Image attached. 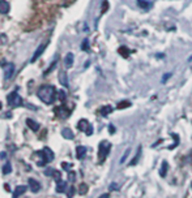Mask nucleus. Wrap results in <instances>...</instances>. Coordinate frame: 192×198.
<instances>
[{
    "mask_svg": "<svg viewBox=\"0 0 192 198\" xmlns=\"http://www.w3.org/2000/svg\"><path fill=\"white\" fill-rule=\"evenodd\" d=\"M37 95L45 104H53L56 99V90L53 85H43L38 89Z\"/></svg>",
    "mask_w": 192,
    "mask_h": 198,
    "instance_id": "f257e3e1",
    "label": "nucleus"
},
{
    "mask_svg": "<svg viewBox=\"0 0 192 198\" xmlns=\"http://www.w3.org/2000/svg\"><path fill=\"white\" fill-rule=\"evenodd\" d=\"M110 149H111V143L107 142V141H102L98 146V160L99 163H102L105 160L110 152Z\"/></svg>",
    "mask_w": 192,
    "mask_h": 198,
    "instance_id": "f03ea898",
    "label": "nucleus"
},
{
    "mask_svg": "<svg viewBox=\"0 0 192 198\" xmlns=\"http://www.w3.org/2000/svg\"><path fill=\"white\" fill-rule=\"evenodd\" d=\"M7 102H8V104L11 107H20V106H23V98L20 97L17 91H12L8 95V98H7Z\"/></svg>",
    "mask_w": 192,
    "mask_h": 198,
    "instance_id": "7ed1b4c3",
    "label": "nucleus"
},
{
    "mask_svg": "<svg viewBox=\"0 0 192 198\" xmlns=\"http://www.w3.org/2000/svg\"><path fill=\"white\" fill-rule=\"evenodd\" d=\"M77 128H78L81 132H84L86 136H92V134H93V127L90 125V123L86 119H81V120L77 123Z\"/></svg>",
    "mask_w": 192,
    "mask_h": 198,
    "instance_id": "20e7f679",
    "label": "nucleus"
},
{
    "mask_svg": "<svg viewBox=\"0 0 192 198\" xmlns=\"http://www.w3.org/2000/svg\"><path fill=\"white\" fill-rule=\"evenodd\" d=\"M13 73H14V64L13 63H8L4 67V78L8 81V80L12 78L13 76Z\"/></svg>",
    "mask_w": 192,
    "mask_h": 198,
    "instance_id": "39448f33",
    "label": "nucleus"
},
{
    "mask_svg": "<svg viewBox=\"0 0 192 198\" xmlns=\"http://www.w3.org/2000/svg\"><path fill=\"white\" fill-rule=\"evenodd\" d=\"M28 182H29V189H30L33 193L39 192V189H41V184H39V182L37 181L35 179H29V180H28Z\"/></svg>",
    "mask_w": 192,
    "mask_h": 198,
    "instance_id": "423d86ee",
    "label": "nucleus"
},
{
    "mask_svg": "<svg viewBox=\"0 0 192 198\" xmlns=\"http://www.w3.org/2000/svg\"><path fill=\"white\" fill-rule=\"evenodd\" d=\"M48 45V42H46V43H43V45H41L38 48H37L35 50V52H34V55H33V57H32V63H34L35 60H37V59H38L42 54H43V51H45L46 50V46Z\"/></svg>",
    "mask_w": 192,
    "mask_h": 198,
    "instance_id": "0eeeda50",
    "label": "nucleus"
},
{
    "mask_svg": "<svg viewBox=\"0 0 192 198\" xmlns=\"http://www.w3.org/2000/svg\"><path fill=\"white\" fill-rule=\"evenodd\" d=\"M55 113H56L58 116H60V117H67V116L71 113V111H69L67 107L62 106V107H56V108H55Z\"/></svg>",
    "mask_w": 192,
    "mask_h": 198,
    "instance_id": "6e6552de",
    "label": "nucleus"
},
{
    "mask_svg": "<svg viewBox=\"0 0 192 198\" xmlns=\"http://www.w3.org/2000/svg\"><path fill=\"white\" fill-rule=\"evenodd\" d=\"M73 60H75V56H73V54L68 52L67 55H65L64 57V65H65V68H72V65H73Z\"/></svg>",
    "mask_w": 192,
    "mask_h": 198,
    "instance_id": "1a4fd4ad",
    "label": "nucleus"
},
{
    "mask_svg": "<svg viewBox=\"0 0 192 198\" xmlns=\"http://www.w3.org/2000/svg\"><path fill=\"white\" fill-rule=\"evenodd\" d=\"M26 125L30 128L33 132H38L39 130V123H37L33 119H26Z\"/></svg>",
    "mask_w": 192,
    "mask_h": 198,
    "instance_id": "9d476101",
    "label": "nucleus"
},
{
    "mask_svg": "<svg viewBox=\"0 0 192 198\" xmlns=\"http://www.w3.org/2000/svg\"><path fill=\"white\" fill-rule=\"evenodd\" d=\"M37 155H38V160H37V164H38L39 167H43L47 164V159L45 157V154H43V151H38L37 152Z\"/></svg>",
    "mask_w": 192,
    "mask_h": 198,
    "instance_id": "9b49d317",
    "label": "nucleus"
},
{
    "mask_svg": "<svg viewBox=\"0 0 192 198\" xmlns=\"http://www.w3.org/2000/svg\"><path fill=\"white\" fill-rule=\"evenodd\" d=\"M9 9H11L9 3L7 2V0H0V13L5 14V13L9 12Z\"/></svg>",
    "mask_w": 192,
    "mask_h": 198,
    "instance_id": "f8f14e48",
    "label": "nucleus"
},
{
    "mask_svg": "<svg viewBox=\"0 0 192 198\" xmlns=\"http://www.w3.org/2000/svg\"><path fill=\"white\" fill-rule=\"evenodd\" d=\"M26 189H28V186H25V185H18L13 192V198H18L20 196H23L26 192Z\"/></svg>",
    "mask_w": 192,
    "mask_h": 198,
    "instance_id": "ddd939ff",
    "label": "nucleus"
},
{
    "mask_svg": "<svg viewBox=\"0 0 192 198\" xmlns=\"http://www.w3.org/2000/svg\"><path fill=\"white\" fill-rule=\"evenodd\" d=\"M85 155H86V147H85V146H77V149H76L77 159H84Z\"/></svg>",
    "mask_w": 192,
    "mask_h": 198,
    "instance_id": "4468645a",
    "label": "nucleus"
},
{
    "mask_svg": "<svg viewBox=\"0 0 192 198\" xmlns=\"http://www.w3.org/2000/svg\"><path fill=\"white\" fill-rule=\"evenodd\" d=\"M65 188H67V182L63 180L56 181V193H64Z\"/></svg>",
    "mask_w": 192,
    "mask_h": 198,
    "instance_id": "2eb2a0df",
    "label": "nucleus"
},
{
    "mask_svg": "<svg viewBox=\"0 0 192 198\" xmlns=\"http://www.w3.org/2000/svg\"><path fill=\"white\" fill-rule=\"evenodd\" d=\"M59 82H60L63 86H68V78H67V73L64 70H62L59 73Z\"/></svg>",
    "mask_w": 192,
    "mask_h": 198,
    "instance_id": "dca6fc26",
    "label": "nucleus"
},
{
    "mask_svg": "<svg viewBox=\"0 0 192 198\" xmlns=\"http://www.w3.org/2000/svg\"><path fill=\"white\" fill-rule=\"evenodd\" d=\"M42 151H43V154H45V157H46V159H47V162H51V160H53V159L55 158L53 150H51L50 147H45Z\"/></svg>",
    "mask_w": 192,
    "mask_h": 198,
    "instance_id": "f3484780",
    "label": "nucleus"
},
{
    "mask_svg": "<svg viewBox=\"0 0 192 198\" xmlns=\"http://www.w3.org/2000/svg\"><path fill=\"white\" fill-rule=\"evenodd\" d=\"M62 136H63L64 138H67V140H72V138L75 137L73 132H72L69 128H64V129L62 130Z\"/></svg>",
    "mask_w": 192,
    "mask_h": 198,
    "instance_id": "a211bd4d",
    "label": "nucleus"
},
{
    "mask_svg": "<svg viewBox=\"0 0 192 198\" xmlns=\"http://www.w3.org/2000/svg\"><path fill=\"white\" fill-rule=\"evenodd\" d=\"M167 170H169V164H167V162H162L161 168H159V176H161V177H165L166 173H167Z\"/></svg>",
    "mask_w": 192,
    "mask_h": 198,
    "instance_id": "6ab92c4d",
    "label": "nucleus"
},
{
    "mask_svg": "<svg viewBox=\"0 0 192 198\" xmlns=\"http://www.w3.org/2000/svg\"><path fill=\"white\" fill-rule=\"evenodd\" d=\"M114 111V109H113V107L111 106H105V107H102L101 108V115L102 116H107V115H110V113H111Z\"/></svg>",
    "mask_w": 192,
    "mask_h": 198,
    "instance_id": "aec40b11",
    "label": "nucleus"
},
{
    "mask_svg": "<svg viewBox=\"0 0 192 198\" xmlns=\"http://www.w3.org/2000/svg\"><path fill=\"white\" fill-rule=\"evenodd\" d=\"M140 157H141V146H139L137 147V152H136V155H135V158L131 160V166H135V164H137V160L140 159Z\"/></svg>",
    "mask_w": 192,
    "mask_h": 198,
    "instance_id": "412c9836",
    "label": "nucleus"
},
{
    "mask_svg": "<svg viewBox=\"0 0 192 198\" xmlns=\"http://www.w3.org/2000/svg\"><path fill=\"white\" fill-rule=\"evenodd\" d=\"M136 2H137V4H139L140 7H141L143 9H148V8H150V5H152L149 2H145V0H136Z\"/></svg>",
    "mask_w": 192,
    "mask_h": 198,
    "instance_id": "4be33fe9",
    "label": "nucleus"
},
{
    "mask_svg": "<svg viewBox=\"0 0 192 198\" xmlns=\"http://www.w3.org/2000/svg\"><path fill=\"white\" fill-rule=\"evenodd\" d=\"M12 172V164L9 163V162H7L5 164H4V167H3V173L4 175H8V173H11Z\"/></svg>",
    "mask_w": 192,
    "mask_h": 198,
    "instance_id": "5701e85b",
    "label": "nucleus"
},
{
    "mask_svg": "<svg viewBox=\"0 0 192 198\" xmlns=\"http://www.w3.org/2000/svg\"><path fill=\"white\" fill-rule=\"evenodd\" d=\"M131 106V102L128 100H123L120 103H118V109H122V108H125V107H129Z\"/></svg>",
    "mask_w": 192,
    "mask_h": 198,
    "instance_id": "b1692460",
    "label": "nucleus"
},
{
    "mask_svg": "<svg viewBox=\"0 0 192 198\" xmlns=\"http://www.w3.org/2000/svg\"><path fill=\"white\" fill-rule=\"evenodd\" d=\"M119 54H120V55H123L124 57H128V55L131 54V51H129V50H127L125 47H120V48H119Z\"/></svg>",
    "mask_w": 192,
    "mask_h": 198,
    "instance_id": "393cba45",
    "label": "nucleus"
},
{
    "mask_svg": "<svg viewBox=\"0 0 192 198\" xmlns=\"http://www.w3.org/2000/svg\"><path fill=\"white\" fill-rule=\"evenodd\" d=\"M53 177L56 180V181H59V180H62V172L60 171H56V170H54V173H53Z\"/></svg>",
    "mask_w": 192,
    "mask_h": 198,
    "instance_id": "a878e982",
    "label": "nucleus"
},
{
    "mask_svg": "<svg viewBox=\"0 0 192 198\" xmlns=\"http://www.w3.org/2000/svg\"><path fill=\"white\" fill-rule=\"evenodd\" d=\"M88 192V186L85 184H81L80 185V194H86Z\"/></svg>",
    "mask_w": 192,
    "mask_h": 198,
    "instance_id": "bb28decb",
    "label": "nucleus"
},
{
    "mask_svg": "<svg viewBox=\"0 0 192 198\" xmlns=\"http://www.w3.org/2000/svg\"><path fill=\"white\" fill-rule=\"evenodd\" d=\"M83 50H84V51L89 50V42H88V39H85V41L83 42Z\"/></svg>",
    "mask_w": 192,
    "mask_h": 198,
    "instance_id": "cd10ccee",
    "label": "nucleus"
},
{
    "mask_svg": "<svg viewBox=\"0 0 192 198\" xmlns=\"http://www.w3.org/2000/svg\"><path fill=\"white\" fill-rule=\"evenodd\" d=\"M59 99H60L62 102H64V100H65V93H64L63 90L59 91Z\"/></svg>",
    "mask_w": 192,
    "mask_h": 198,
    "instance_id": "c85d7f7f",
    "label": "nucleus"
},
{
    "mask_svg": "<svg viewBox=\"0 0 192 198\" xmlns=\"http://www.w3.org/2000/svg\"><path fill=\"white\" fill-rule=\"evenodd\" d=\"M68 179H69V181H75V179H76V176H75V172H69L68 173Z\"/></svg>",
    "mask_w": 192,
    "mask_h": 198,
    "instance_id": "c756f323",
    "label": "nucleus"
},
{
    "mask_svg": "<svg viewBox=\"0 0 192 198\" xmlns=\"http://www.w3.org/2000/svg\"><path fill=\"white\" fill-rule=\"evenodd\" d=\"M128 154H129V150H125L124 155H123V157H122V159H120V163H122V164L124 163V160H125V158H127V155H128Z\"/></svg>",
    "mask_w": 192,
    "mask_h": 198,
    "instance_id": "7c9ffc66",
    "label": "nucleus"
},
{
    "mask_svg": "<svg viewBox=\"0 0 192 198\" xmlns=\"http://www.w3.org/2000/svg\"><path fill=\"white\" fill-rule=\"evenodd\" d=\"M73 194H75V188L71 186V189L68 190V197H69V198H72V197H73Z\"/></svg>",
    "mask_w": 192,
    "mask_h": 198,
    "instance_id": "2f4dec72",
    "label": "nucleus"
},
{
    "mask_svg": "<svg viewBox=\"0 0 192 198\" xmlns=\"http://www.w3.org/2000/svg\"><path fill=\"white\" fill-rule=\"evenodd\" d=\"M53 173H54V170H53V168H48V170L45 171V175H46V176H53Z\"/></svg>",
    "mask_w": 192,
    "mask_h": 198,
    "instance_id": "473e14b6",
    "label": "nucleus"
},
{
    "mask_svg": "<svg viewBox=\"0 0 192 198\" xmlns=\"http://www.w3.org/2000/svg\"><path fill=\"white\" fill-rule=\"evenodd\" d=\"M170 76H171V73H166V75L164 76V78H162V82L165 84V82L167 81V80H169V77H170Z\"/></svg>",
    "mask_w": 192,
    "mask_h": 198,
    "instance_id": "72a5a7b5",
    "label": "nucleus"
},
{
    "mask_svg": "<svg viewBox=\"0 0 192 198\" xmlns=\"http://www.w3.org/2000/svg\"><path fill=\"white\" fill-rule=\"evenodd\" d=\"M109 129H110V133H111V134H114V133H115V128H114V125H110V127H109Z\"/></svg>",
    "mask_w": 192,
    "mask_h": 198,
    "instance_id": "f704fd0d",
    "label": "nucleus"
},
{
    "mask_svg": "<svg viewBox=\"0 0 192 198\" xmlns=\"http://www.w3.org/2000/svg\"><path fill=\"white\" fill-rule=\"evenodd\" d=\"M98 198H110V194H109V193H105V194H102V196H99Z\"/></svg>",
    "mask_w": 192,
    "mask_h": 198,
    "instance_id": "c9c22d12",
    "label": "nucleus"
},
{
    "mask_svg": "<svg viewBox=\"0 0 192 198\" xmlns=\"http://www.w3.org/2000/svg\"><path fill=\"white\" fill-rule=\"evenodd\" d=\"M63 168H65V170H68V168H71V164H67V163H63Z\"/></svg>",
    "mask_w": 192,
    "mask_h": 198,
    "instance_id": "e433bc0d",
    "label": "nucleus"
},
{
    "mask_svg": "<svg viewBox=\"0 0 192 198\" xmlns=\"http://www.w3.org/2000/svg\"><path fill=\"white\" fill-rule=\"evenodd\" d=\"M110 188H111V189H118V188H119V186H116L115 184H111V186H110Z\"/></svg>",
    "mask_w": 192,
    "mask_h": 198,
    "instance_id": "4c0bfd02",
    "label": "nucleus"
},
{
    "mask_svg": "<svg viewBox=\"0 0 192 198\" xmlns=\"http://www.w3.org/2000/svg\"><path fill=\"white\" fill-rule=\"evenodd\" d=\"M2 106H3V104H2V102H0V109H2Z\"/></svg>",
    "mask_w": 192,
    "mask_h": 198,
    "instance_id": "58836bf2",
    "label": "nucleus"
},
{
    "mask_svg": "<svg viewBox=\"0 0 192 198\" xmlns=\"http://www.w3.org/2000/svg\"><path fill=\"white\" fill-rule=\"evenodd\" d=\"M191 186H192V184H191Z\"/></svg>",
    "mask_w": 192,
    "mask_h": 198,
    "instance_id": "ea45409f",
    "label": "nucleus"
}]
</instances>
